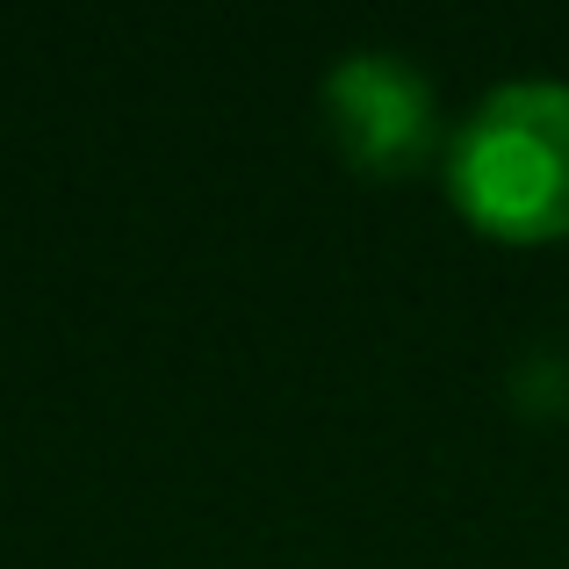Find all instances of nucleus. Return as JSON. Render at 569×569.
Wrapping results in <instances>:
<instances>
[{"label":"nucleus","mask_w":569,"mask_h":569,"mask_svg":"<svg viewBox=\"0 0 569 569\" xmlns=\"http://www.w3.org/2000/svg\"><path fill=\"white\" fill-rule=\"evenodd\" d=\"M440 188L490 246H569V80H498L447 123Z\"/></svg>","instance_id":"1"},{"label":"nucleus","mask_w":569,"mask_h":569,"mask_svg":"<svg viewBox=\"0 0 569 569\" xmlns=\"http://www.w3.org/2000/svg\"><path fill=\"white\" fill-rule=\"evenodd\" d=\"M318 109L332 130V152L368 181H403L447 152L440 94L403 51H347L325 72Z\"/></svg>","instance_id":"2"}]
</instances>
